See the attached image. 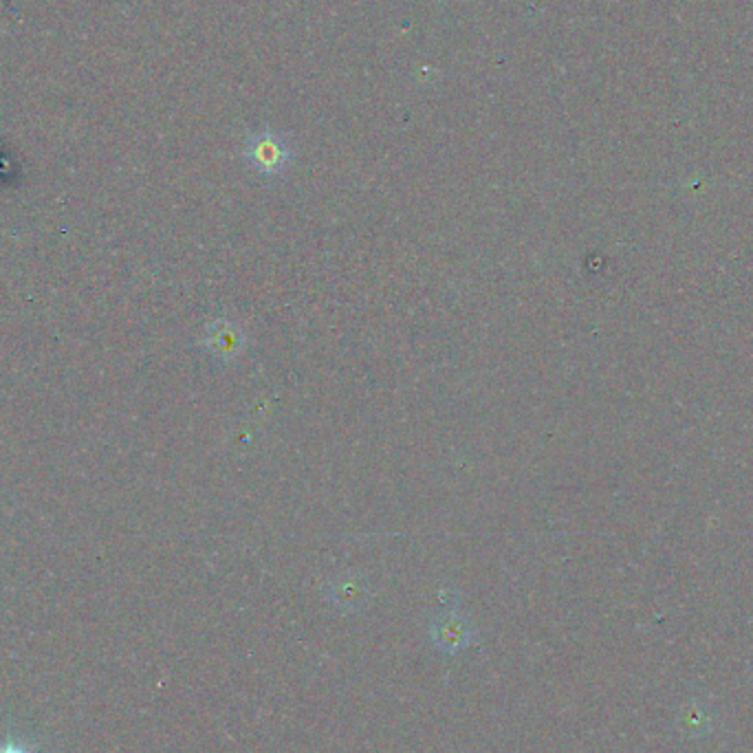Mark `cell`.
<instances>
[{
  "instance_id": "cell-1",
  "label": "cell",
  "mask_w": 753,
  "mask_h": 753,
  "mask_svg": "<svg viewBox=\"0 0 753 753\" xmlns=\"http://www.w3.org/2000/svg\"><path fill=\"white\" fill-rule=\"evenodd\" d=\"M243 155L249 168L263 174V177H280L282 172H287L293 161V152L285 137L271 128L251 133L245 141Z\"/></svg>"
},
{
  "instance_id": "cell-2",
  "label": "cell",
  "mask_w": 753,
  "mask_h": 753,
  "mask_svg": "<svg viewBox=\"0 0 753 753\" xmlns=\"http://www.w3.org/2000/svg\"><path fill=\"white\" fill-rule=\"evenodd\" d=\"M199 344L221 366H234L247 353L249 333L238 320L223 315L205 324Z\"/></svg>"
},
{
  "instance_id": "cell-3",
  "label": "cell",
  "mask_w": 753,
  "mask_h": 753,
  "mask_svg": "<svg viewBox=\"0 0 753 753\" xmlns=\"http://www.w3.org/2000/svg\"><path fill=\"white\" fill-rule=\"evenodd\" d=\"M476 630L472 619L456 606H447L443 613L430 619V639L445 654H461L474 643Z\"/></svg>"
},
{
  "instance_id": "cell-4",
  "label": "cell",
  "mask_w": 753,
  "mask_h": 753,
  "mask_svg": "<svg viewBox=\"0 0 753 753\" xmlns=\"http://www.w3.org/2000/svg\"><path fill=\"white\" fill-rule=\"evenodd\" d=\"M326 599L342 613H359L370 602V586L357 571H340L324 584Z\"/></svg>"
},
{
  "instance_id": "cell-5",
  "label": "cell",
  "mask_w": 753,
  "mask_h": 753,
  "mask_svg": "<svg viewBox=\"0 0 753 753\" xmlns=\"http://www.w3.org/2000/svg\"><path fill=\"white\" fill-rule=\"evenodd\" d=\"M0 753H31L29 749L16 745V742H7V745L0 747Z\"/></svg>"
}]
</instances>
